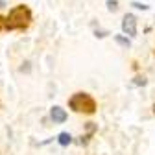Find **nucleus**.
Listing matches in <instances>:
<instances>
[{
  "instance_id": "nucleus-1",
  "label": "nucleus",
  "mask_w": 155,
  "mask_h": 155,
  "mask_svg": "<svg viewBox=\"0 0 155 155\" xmlns=\"http://www.w3.org/2000/svg\"><path fill=\"white\" fill-rule=\"evenodd\" d=\"M31 21V11L26 6H17L9 11L8 18H6V28L8 30H21L26 28Z\"/></svg>"
},
{
  "instance_id": "nucleus-3",
  "label": "nucleus",
  "mask_w": 155,
  "mask_h": 155,
  "mask_svg": "<svg viewBox=\"0 0 155 155\" xmlns=\"http://www.w3.org/2000/svg\"><path fill=\"white\" fill-rule=\"evenodd\" d=\"M122 31L127 33L129 37H135L137 35V18H135V15L127 13L124 17V21H122Z\"/></svg>"
},
{
  "instance_id": "nucleus-7",
  "label": "nucleus",
  "mask_w": 155,
  "mask_h": 155,
  "mask_svg": "<svg viewBox=\"0 0 155 155\" xmlns=\"http://www.w3.org/2000/svg\"><path fill=\"white\" fill-rule=\"evenodd\" d=\"M107 9L109 11H116V9H118V4H116L114 0H107Z\"/></svg>"
},
{
  "instance_id": "nucleus-4",
  "label": "nucleus",
  "mask_w": 155,
  "mask_h": 155,
  "mask_svg": "<svg viewBox=\"0 0 155 155\" xmlns=\"http://www.w3.org/2000/svg\"><path fill=\"white\" fill-rule=\"evenodd\" d=\"M50 116H52L54 124H63V122L67 120V111H65L63 107H59V105H54V107L50 109Z\"/></svg>"
},
{
  "instance_id": "nucleus-6",
  "label": "nucleus",
  "mask_w": 155,
  "mask_h": 155,
  "mask_svg": "<svg viewBox=\"0 0 155 155\" xmlns=\"http://www.w3.org/2000/svg\"><path fill=\"white\" fill-rule=\"evenodd\" d=\"M114 39H116V43H118V45H122V46H126V48L129 46V41H127V39H124V37H120V35H116Z\"/></svg>"
},
{
  "instance_id": "nucleus-12",
  "label": "nucleus",
  "mask_w": 155,
  "mask_h": 155,
  "mask_svg": "<svg viewBox=\"0 0 155 155\" xmlns=\"http://www.w3.org/2000/svg\"><path fill=\"white\" fill-rule=\"evenodd\" d=\"M6 6V0H0V8H4Z\"/></svg>"
},
{
  "instance_id": "nucleus-5",
  "label": "nucleus",
  "mask_w": 155,
  "mask_h": 155,
  "mask_svg": "<svg viewBox=\"0 0 155 155\" xmlns=\"http://www.w3.org/2000/svg\"><path fill=\"white\" fill-rule=\"evenodd\" d=\"M57 140H59V144H61V146H67V144H70V142H72V137H70L68 133H61L59 137H57Z\"/></svg>"
},
{
  "instance_id": "nucleus-13",
  "label": "nucleus",
  "mask_w": 155,
  "mask_h": 155,
  "mask_svg": "<svg viewBox=\"0 0 155 155\" xmlns=\"http://www.w3.org/2000/svg\"><path fill=\"white\" fill-rule=\"evenodd\" d=\"M153 113H155V105H153Z\"/></svg>"
},
{
  "instance_id": "nucleus-9",
  "label": "nucleus",
  "mask_w": 155,
  "mask_h": 155,
  "mask_svg": "<svg viewBox=\"0 0 155 155\" xmlns=\"http://www.w3.org/2000/svg\"><path fill=\"white\" fill-rule=\"evenodd\" d=\"M135 83H137V85H146V80H144V78H137Z\"/></svg>"
},
{
  "instance_id": "nucleus-2",
  "label": "nucleus",
  "mask_w": 155,
  "mask_h": 155,
  "mask_svg": "<svg viewBox=\"0 0 155 155\" xmlns=\"http://www.w3.org/2000/svg\"><path fill=\"white\" fill-rule=\"evenodd\" d=\"M68 105L76 113H89V114H92L96 111V102H94L92 96L87 94V92H76L72 98L68 100Z\"/></svg>"
},
{
  "instance_id": "nucleus-8",
  "label": "nucleus",
  "mask_w": 155,
  "mask_h": 155,
  "mask_svg": "<svg viewBox=\"0 0 155 155\" xmlns=\"http://www.w3.org/2000/svg\"><path fill=\"white\" fill-rule=\"evenodd\" d=\"M131 6H133V8H139V9H148V6H146V4H140V2H133Z\"/></svg>"
},
{
  "instance_id": "nucleus-10",
  "label": "nucleus",
  "mask_w": 155,
  "mask_h": 155,
  "mask_svg": "<svg viewBox=\"0 0 155 155\" xmlns=\"http://www.w3.org/2000/svg\"><path fill=\"white\" fill-rule=\"evenodd\" d=\"M4 28H6V21H4L2 17H0V30H4Z\"/></svg>"
},
{
  "instance_id": "nucleus-11",
  "label": "nucleus",
  "mask_w": 155,
  "mask_h": 155,
  "mask_svg": "<svg viewBox=\"0 0 155 155\" xmlns=\"http://www.w3.org/2000/svg\"><path fill=\"white\" fill-rule=\"evenodd\" d=\"M105 35H107L105 31H96V37H105Z\"/></svg>"
}]
</instances>
